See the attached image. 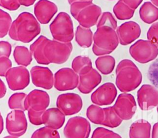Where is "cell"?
I'll return each mask as SVG.
<instances>
[{"label":"cell","instance_id":"1","mask_svg":"<svg viewBox=\"0 0 158 138\" xmlns=\"http://www.w3.org/2000/svg\"><path fill=\"white\" fill-rule=\"evenodd\" d=\"M40 32L41 27L36 17L30 12H23L12 22L8 33L11 39L27 43L37 37Z\"/></svg>","mask_w":158,"mask_h":138},{"label":"cell","instance_id":"2","mask_svg":"<svg viewBox=\"0 0 158 138\" xmlns=\"http://www.w3.org/2000/svg\"><path fill=\"white\" fill-rule=\"evenodd\" d=\"M115 84L122 93L135 90L142 82V74L136 65L130 59L119 62L115 69Z\"/></svg>","mask_w":158,"mask_h":138},{"label":"cell","instance_id":"3","mask_svg":"<svg viewBox=\"0 0 158 138\" xmlns=\"http://www.w3.org/2000/svg\"><path fill=\"white\" fill-rule=\"evenodd\" d=\"M92 50L96 56L107 55L114 51L118 45L119 40L115 30L110 27H97L93 35Z\"/></svg>","mask_w":158,"mask_h":138},{"label":"cell","instance_id":"4","mask_svg":"<svg viewBox=\"0 0 158 138\" xmlns=\"http://www.w3.org/2000/svg\"><path fill=\"white\" fill-rule=\"evenodd\" d=\"M49 29L54 40L70 42L74 37L73 21L70 15L64 12L59 13L49 25Z\"/></svg>","mask_w":158,"mask_h":138},{"label":"cell","instance_id":"5","mask_svg":"<svg viewBox=\"0 0 158 138\" xmlns=\"http://www.w3.org/2000/svg\"><path fill=\"white\" fill-rule=\"evenodd\" d=\"M71 42L63 43L48 40L44 48V55L50 63L61 64L65 63L72 51Z\"/></svg>","mask_w":158,"mask_h":138},{"label":"cell","instance_id":"6","mask_svg":"<svg viewBox=\"0 0 158 138\" xmlns=\"http://www.w3.org/2000/svg\"><path fill=\"white\" fill-rule=\"evenodd\" d=\"M129 53L136 61L145 64L157 58L158 48L148 40H138L130 47Z\"/></svg>","mask_w":158,"mask_h":138},{"label":"cell","instance_id":"7","mask_svg":"<svg viewBox=\"0 0 158 138\" xmlns=\"http://www.w3.org/2000/svg\"><path fill=\"white\" fill-rule=\"evenodd\" d=\"M91 125L87 119L81 116L70 118L64 128L65 138H88Z\"/></svg>","mask_w":158,"mask_h":138},{"label":"cell","instance_id":"8","mask_svg":"<svg viewBox=\"0 0 158 138\" xmlns=\"http://www.w3.org/2000/svg\"><path fill=\"white\" fill-rule=\"evenodd\" d=\"M79 75L71 68L63 67L54 75V87L59 91L73 90L78 87Z\"/></svg>","mask_w":158,"mask_h":138},{"label":"cell","instance_id":"9","mask_svg":"<svg viewBox=\"0 0 158 138\" xmlns=\"http://www.w3.org/2000/svg\"><path fill=\"white\" fill-rule=\"evenodd\" d=\"M28 127L25 114L22 110H12L6 118V127L9 135L19 137L27 131Z\"/></svg>","mask_w":158,"mask_h":138},{"label":"cell","instance_id":"10","mask_svg":"<svg viewBox=\"0 0 158 138\" xmlns=\"http://www.w3.org/2000/svg\"><path fill=\"white\" fill-rule=\"evenodd\" d=\"M5 77L9 88L14 91L23 90L30 84L29 71L22 66L10 68Z\"/></svg>","mask_w":158,"mask_h":138},{"label":"cell","instance_id":"11","mask_svg":"<svg viewBox=\"0 0 158 138\" xmlns=\"http://www.w3.org/2000/svg\"><path fill=\"white\" fill-rule=\"evenodd\" d=\"M56 106L65 116L78 113L83 107L81 97L75 93H66L59 95L56 100Z\"/></svg>","mask_w":158,"mask_h":138},{"label":"cell","instance_id":"12","mask_svg":"<svg viewBox=\"0 0 158 138\" xmlns=\"http://www.w3.org/2000/svg\"><path fill=\"white\" fill-rule=\"evenodd\" d=\"M112 106L122 120L131 119L135 115L137 108L134 97L127 93H122L118 95Z\"/></svg>","mask_w":158,"mask_h":138},{"label":"cell","instance_id":"13","mask_svg":"<svg viewBox=\"0 0 158 138\" xmlns=\"http://www.w3.org/2000/svg\"><path fill=\"white\" fill-rule=\"evenodd\" d=\"M137 101L143 111L151 110L157 106L158 89L152 85H143L137 92Z\"/></svg>","mask_w":158,"mask_h":138},{"label":"cell","instance_id":"14","mask_svg":"<svg viewBox=\"0 0 158 138\" xmlns=\"http://www.w3.org/2000/svg\"><path fill=\"white\" fill-rule=\"evenodd\" d=\"M117 95L115 85L112 82H106L99 86L91 95V100L94 105L104 106L111 105Z\"/></svg>","mask_w":158,"mask_h":138},{"label":"cell","instance_id":"15","mask_svg":"<svg viewBox=\"0 0 158 138\" xmlns=\"http://www.w3.org/2000/svg\"><path fill=\"white\" fill-rule=\"evenodd\" d=\"M49 103L50 98L46 92L35 89L27 95L24 106L27 111L31 110L36 111H44L49 106Z\"/></svg>","mask_w":158,"mask_h":138},{"label":"cell","instance_id":"16","mask_svg":"<svg viewBox=\"0 0 158 138\" xmlns=\"http://www.w3.org/2000/svg\"><path fill=\"white\" fill-rule=\"evenodd\" d=\"M116 32L119 43L122 45H128L136 39L141 35V28L138 24L134 21H128L122 24L117 29Z\"/></svg>","mask_w":158,"mask_h":138},{"label":"cell","instance_id":"17","mask_svg":"<svg viewBox=\"0 0 158 138\" xmlns=\"http://www.w3.org/2000/svg\"><path fill=\"white\" fill-rule=\"evenodd\" d=\"M30 74L36 87L50 90L54 86V75L48 67L35 66L31 69Z\"/></svg>","mask_w":158,"mask_h":138},{"label":"cell","instance_id":"18","mask_svg":"<svg viewBox=\"0 0 158 138\" xmlns=\"http://www.w3.org/2000/svg\"><path fill=\"white\" fill-rule=\"evenodd\" d=\"M101 13V8L92 2L79 12L76 20L80 25L90 28V27L95 25L98 23Z\"/></svg>","mask_w":158,"mask_h":138},{"label":"cell","instance_id":"19","mask_svg":"<svg viewBox=\"0 0 158 138\" xmlns=\"http://www.w3.org/2000/svg\"><path fill=\"white\" fill-rule=\"evenodd\" d=\"M57 6L55 3L49 0H39L34 6V14L37 20L46 24L57 13Z\"/></svg>","mask_w":158,"mask_h":138},{"label":"cell","instance_id":"20","mask_svg":"<svg viewBox=\"0 0 158 138\" xmlns=\"http://www.w3.org/2000/svg\"><path fill=\"white\" fill-rule=\"evenodd\" d=\"M101 74L95 69L92 68L88 72L79 75L77 88L81 93L88 94L91 92L101 83Z\"/></svg>","mask_w":158,"mask_h":138},{"label":"cell","instance_id":"21","mask_svg":"<svg viewBox=\"0 0 158 138\" xmlns=\"http://www.w3.org/2000/svg\"><path fill=\"white\" fill-rule=\"evenodd\" d=\"M43 124L53 129H59L65 120V114L57 108H51L44 111L42 116Z\"/></svg>","mask_w":158,"mask_h":138},{"label":"cell","instance_id":"22","mask_svg":"<svg viewBox=\"0 0 158 138\" xmlns=\"http://www.w3.org/2000/svg\"><path fill=\"white\" fill-rule=\"evenodd\" d=\"M129 138H151V125L146 120L140 119L130 126Z\"/></svg>","mask_w":158,"mask_h":138},{"label":"cell","instance_id":"23","mask_svg":"<svg viewBox=\"0 0 158 138\" xmlns=\"http://www.w3.org/2000/svg\"><path fill=\"white\" fill-rule=\"evenodd\" d=\"M48 38L43 35L39 37L30 46V51L36 61L40 64L48 65L49 63L44 55V48Z\"/></svg>","mask_w":158,"mask_h":138},{"label":"cell","instance_id":"24","mask_svg":"<svg viewBox=\"0 0 158 138\" xmlns=\"http://www.w3.org/2000/svg\"><path fill=\"white\" fill-rule=\"evenodd\" d=\"M139 14L141 19L146 24H153L158 20V7L151 2H145L141 6Z\"/></svg>","mask_w":158,"mask_h":138},{"label":"cell","instance_id":"25","mask_svg":"<svg viewBox=\"0 0 158 138\" xmlns=\"http://www.w3.org/2000/svg\"><path fill=\"white\" fill-rule=\"evenodd\" d=\"M75 41L82 48H89L93 41V33L89 28L78 25L75 32Z\"/></svg>","mask_w":158,"mask_h":138},{"label":"cell","instance_id":"26","mask_svg":"<svg viewBox=\"0 0 158 138\" xmlns=\"http://www.w3.org/2000/svg\"><path fill=\"white\" fill-rule=\"evenodd\" d=\"M97 69L104 75H108L114 71L115 65L114 58L110 55L99 56L95 61Z\"/></svg>","mask_w":158,"mask_h":138},{"label":"cell","instance_id":"27","mask_svg":"<svg viewBox=\"0 0 158 138\" xmlns=\"http://www.w3.org/2000/svg\"><path fill=\"white\" fill-rule=\"evenodd\" d=\"M92 68L91 61L88 56H78L72 63V69L78 75L88 72Z\"/></svg>","mask_w":158,"mask_h":138},{"label":"cell","instance_id":"28","mask_svg":"<svg viewBox=\"0 0 158 138\" xmlns=\"http://www.w3.org/2000/svg\"><path fill=\"white\" fill-rule=\"evenodd\" d=\"M15 63L19 65L26 67L32 61V54L30 51L24 46H17L13 52Z\"/></svg>","mask_w":158,"mask_h":138},{"label":"cell","instance_id":"29","mask_svg":"<svg viewBox=\"0 0 158 138\" xmlns=\"http://www.w3.org/2000/svg\"><path fill=\"white\" fill-rule=\"evenodd\" d=\"M104 112V119L102 126L110 128H115L119 126L123 120L115 112L113 106H109L103 108Z\"/></svg>","mask_w":158,"mask_h":138},{"label":"cell","instance_id":"30","mask_svg":"<svg viewBox=\"0 0 158 138\" xmlns=\"http://www.w3.org/2000/svg\"><path fill=\"white\" fill-rule=\"evenodd\" d=\"M113 12L117 19L120 20H128L131 19L135 14V10L130 8L124 3L122 0H118L114 5Z\"/></svg>","mask_w":158,"mask_h":138},{"label":"cell","instance_id":"31","mask_svg":"<svg viewBox=\"0 0 158 138\" xmlns=\"http://www.w3.org/2000/svg\"><path fill=\"white\" fill-rule=\"evenodd\" d=\"M86 116L91 123L102 125L104 119V109L98 105H91L86 110Z\"/></svg>","mask_w":158,"mask_h":138},{"label":"cell","instance_id":"32","mask_svg":"<svg viewBox=\"0 0 158 138\" xmlns=\"http://www.w3.org/2000/svg\"><path fill=\"white\" fill-rule=\"evenodd\" d=\"M27 95L22 92L13 93L9 97L8 100V106L9 108L13 110L25 111L24 101Z\"/></svg>","mask_w":158,"mask_h":138},{"label":"cell","instance_id":"33","mask_svg":"<svg viewBox=\"0 0 158 138\" xmlns=\"http://www.w3.org/2000/svg\"><path fill=\"white\" fill-rule=\"evenodd\" d=\"M12 23L10 15L0 9V38L4 37L9 33Z\"/></svg>","mask_w":158,"mask_h":138},{"label":"cell","instance_id":"34","mask_svg":"<svg viewBox=\"0 0 158 138\" xmlns=\"http://www.w3.org/2000/svg\"><path fill=\"white\" fill-rule=\"evenodd\" d=\"M31 138H60V135L57 130L44 126L34 131Z\"/></svg>","mask_w":158,"mask_h":138},{"label":"cell","instance_id":"35","mask_svg":"<svg viewBox=\"0 0 158 138\" xmlns=\"http://www.w3.org/2000/svg\"><path fill=\"white\" fill-rule=\"evenodd\" d=\"M102 26H107L116 30L117 28V22L113 15L109 12H104L102 14L99 20L97 23V27Z\"/></svg>","mask_w":158,"mask_h":138},{"label":"cell","instance_id":"36","mask_svg":"<svg viewBox=\"0 0 158 138\" xmlns=\"http://www.w3.org/2000/svg\"><path fill=\"white\" fill-rule=\"evenodd\" d=\"M91 138H122V137L111 130L98 127L94 130Z\"/></svg>","mask_w":158,"mask_h":138},{"label":"cell","instance_id":"37","mask_svg":"<svg viewBox=\"0 0 158 138\" xmlns=\"http://www.w3.org/2000/svg\"><path fill=\"white\" fill-rule=\"evenodd\" d=\"M148 78L156 88H158V59L153 61L148 71Z\"/></svg>","mask_w":158,"mask_h":138},{"label":"cell","instance_id":"38","mask_svg":"<svg viewBox=\"0 0 158 138\" xmlns=\"http://www.w3.org/2000/svg\"><path fill=\"white\" fill-rule=\"evenodd\" d=\"M147 38L158 48V22L153 23L147 32Z\"/></svg>","mask_w":158,"mask_h":138},{"label":"cell","instance_id":"39","mask_svg":"<svg viewBox=\"0 0 158 138\" xmlns=\"http://www.w3.org/2000/svg\"><path fill=\"white\" fill-rule=\"evenodd\" d=\"M28 111V116L30 122L35 126H40L43 124L42 116L44 111H36L29 110Z\"/></svg>","mask_w":158,"mask_h":138},{"label":"cell","instance_id":"40","mask_svg":"<svg viewBox=\"0 0 158 138\" xmlns=\"http://www.w3.org/2000/svg\"><path fill=\"white\" fill-rule=\"evenodd\" d=\"M91 1H75L70 4V11L72 15L76 19L79 12L85 7L92 3Z\"/></svg>","mask_w":158,"mask_h":138},{"label":"cell","instance_id":"41","mask_svg":"<svg viewBox=\"0 0 158 138\" xmlns=\"http://www.w3.org/2000/svg\"><path fill=\"white\" fill-rule=\"evenodd\" d=\"M12 68V62L8 57L0 58V76L5 77L7 71Z\"/></svg>","mask_w":158,"mask_h":138},{"label":"cell","instance_id":"42","mask_svg":"<svg viewBox=\"0 0 158 138\" xmlns=\"http://www.w3.org/2000/svg\"><path fill=\"white\" fill-rule=\"evenodd\" d=\"M0 6L9 11H16L20 4L19 0H0Z\"/></svg>","mask_w":158,"mask_h":138},{"label":"cell","instance_id":"43","mask_svg":"<svg viewBox=\"0 0 158 138\" xmlns=\"http://www.w3.org/2000/svg\"><path fill=\"white\" fill-rule=\"evenodd\" d=\"M12 51V46L10 43L6 41H0V58L9 57Z\"/></svg>","mask_w":158,"mask_h":138},{"label":"cell","instance_id":"44","mask_svg":"<svg viewBox=\"0 0 158 138\" xmlns=\"http://www.w3.org/2000/svg\"><path fill=\"white\" fill-rule=\"evenodd\" d=\"M122 1L130 8L135 11L143 2V0H122Z\"/></svg>","mask_w":158,"mask_h":138},{"label":"cell","instance_id":"45","mask_svg":"<svg viewBox=\"0 0 158 138\" xmlns=\"http://www.w3.org/2000/svg\"><path fill=\"white\" fill-rule=\"evenodd\" d=\"M6 87L4 82L0 79V98H3L6 93Z\"/></svg>","mask_w":158,"mask_h":138},{"label":"cell","instance_id":"46","mask_svg":"<svg viewBox=\"0 0 158 138\" xmlns=\"http://www.w3.org/2000/svg\"><path fill=\"white\" fill-rule=\"evenodd\" d=\"M151 138H158V123H156L152 127Z\"/></svg>","mask_w":158,"mask_h":138},{"label":"cell","instance_id":"47","mask_svg":"<svg viewBox=\"0 0 158 138\" xmlns=\"http://www.w3.org/2000/svg\"><path fill=\"white\" fill-rule=\"evenodd\" d=\"M19 1L20 5L28 7L33 4L36 1V0H19Z\"/></svg>","mask_w":158,"mask_h":138},{"label":"cell","instance_id":"48","mask_svg":"<svg viewBox=\"0 0 158 138\" xmlns=\"http://www.w3.org/2000/svg\"><path fill=\"white\" fill-rule=\"evenodd\" d=\"M3 129H4V121H3L2 116L0 114V134L2 133Z\"/></svg>","mask_w":158,"mask_h":138},{"label":"cell","instance_id":"49","mask_svg":"<svg viewBox=\"0 0 158 138\" xmlns=\"http://www.w3.org/2000/svg\"><path fill=\"white\" fill-rule=\"evenodd\" d=\"M75 1H91L93 2V0H68V2L70 4H71L72 2Z\"/></svg>","mask_w":158,"mask_h":138},{"label":"cell","instance_id":"50","mask_svg":"<svg viewBox=\"0 0 158 138\" xmlns=\"http://www.w3.org/2000/svg\"><path fill=\"white\" fill-rule=\"evenodd\" d=\"M151 2L154 4L156 6L158 7V0H151Z\"/></svg>","mask_w":158,"mask_h":138},{"label":"cell","instance_id":"51","mask_svg":"<svg viewBox=\"0 0 158 138\" xmlns=\"http://www.w3.org/2000/svg\"><path fill=\"white\" fill-rule=\"evenodd\" d=\"M3 138H19V137H15V136H12L9 135V136H5V137H4Z\"/></svg>","mask_w":158,"mask_h":138},{"label":"cell","instance_id":"52","mask_svg":"<svg viewBox=\"0 0 158 138\" xmlns=\"http://www.w3.org/2000/svg\"><path fill=\"white\" fill-rule=\"evenodd\" d=\"M157 113H158V106H157Z\"/></svg>","mask_w":158,"mask_h":138},{"label":"cell","instance_id":"53","mask_svg":"<svg viewBox=\"0 0 158 138\" xmlns=\"http://www.w3.org/2000/svg\"><path fill=\"white\" fill-rule=\"evenodd\" d=\"M109 1H114V0H109Z\"/></svg>","mask_w":158,"mask_h":138},{"label":"cell","instance_id":"54","mask_svg":"<svg viewBox=\"0 0 158 138\" xmlns=\"http://www.w3.org/2000/svg\"><path fill=\"white\" fill-rule=\"evenodd\" d=\"M0 114H1V113H0Z\"/></svg>","mask_w":158,"mask_h":138}]
</instances>
